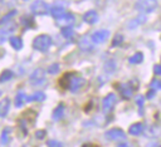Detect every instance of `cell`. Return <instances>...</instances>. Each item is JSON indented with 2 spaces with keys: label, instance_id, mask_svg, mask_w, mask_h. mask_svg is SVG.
<instances>
[{
  "label": "cell",
  "instance_id": "6da1fadb",
  "mask_svg": "<svg viewBox=\"0 0 161 147\" xmlns=\"http://www.w3.org/2000/svg\"><path fill=\"white\" fill-rule=\"evenodd\" d=\"M52 45V38L47 34H40L38 36H35V39L33 40V46L34 49L39 50V52H47Z\"/></svg>",
  "mask_w": 161,
  "mask_h": 147
},
{
  "label": "cell",
  "instance_id": "7a4b0ae2",
  "mask_svg": "<svg viewBox=\"0 0 161 147\" xmlns=\"http://www.w3.org/2000/svg\"><path fill=\"white\" fill-rule=\"evenodd\" d=\"M135 8L142 14L152 13L157 8V1L156 0H137L135 4Z\"/></svg>",
  "mask_w": 161,
  "mask_h": 147
},
{
  "label": "cell",
  "instance_id": "3957f363",
  "mask_svg": "<svg viewBox=\"0 0 161 147\" xmlns=\"http://www.w3.org/2000/svg\"><path fill=\"white\" fill-rule=\"evenodd\" d=\"M30 11L35 15H47L50 14V6L43 0H35L30 5Z\"/></svg>",
  "mask_w": 161,
  "mask_h": 147
},
{
  "label": "cell",
  "instance_id": "277c9868",
  "mask_svg": "<svg viewBox=\"0 0 161 147\" xmlns=\"http://www.w3.org/2000/svg\"><path fill=\"white\" fill-rule=\"evenodd\" d=\"M44 82H45V72H44V69H42V68L35 69V70L30 74V77H29V83H30L31 85H34V87L42 85V84H44Z\"/></svg>",
  "mask_w": 161,
  "mask_h": 147
},
{
  "label": "cell",
  "instance_id": "5b68a950",
  "mask_svg": "<svg viewBox=\"0 0 161 147\" xmlns=\"http://www.w3.org/2000/svg\"><path fill=\"white\" fill-rule=\"evenodd\" d=\"M109 36V30L107 29H99L97 31H94L92 35H91V40L94 43V44H102L104 43Z\"/></svg>",
  "mask_w": 161,
  "mask_h": 147
},
{
  "label": "cell",
  "instance_id": "8992f818",
  "mask_svg": "<svg viewBox=\"0 0 161 147\" xmlns=\"http://www.w3.org/2000/svg\"><path fill=\"white\" fill-rule=\"evenodd\" d=\"M106 137L112 141H123L126 139V133L119 128H112L106 132Z\"/></svg>",
  "mask_w": 161,
  "mask_h": 147
},
{
  "label": "cell",
  "instance_id": "52a82bcc",
  "mask_svg": "<svg viewBox=\"0 0 161 147\" xmlns=\"http://www.w3.org/2000/svg\"><path fill=\"white\" fill-rule=\"evenodd\" d=\"M116 102H117V98H116V95H114L113 93L107 94V95L103 98V101H102V108H103V111H104V112L112 111V108L114 107Z\"/></svg>",
  "mask_w": 161,
  "mask_h": 147
},
{
  "label": "cell",
  "instance_id": "ba28073f",
  "mask_svg": "<svg viewBox=\"0 0 161 147\" xmlns=\"http://www.w3.org/2000/svg\"><path fill=\"white\" fill-rule=\"evenodd\" d=\"M84 84H86L84 78H82L80 75H78V74L74 73L73 77H72V80H70L69 89H70V92H77V90H79Z\"/></svg>",
  "mask_w": 161,
  "mask_h": 147
},
{
  "label": "cell",
  "instance_id": "9c48e42d",
  "mask_svg": "<svg viewBox=\"0 0 161 147\" xmlns=\"http://www.w3.org/2000/svg\"><path fill=\"white\" fill-rule=\"evenodd\" d=\"M135 88H137V87H133V85H132V82H130V83H123V84L119 85V92H121V94H122L123 98L128 99V98L132 97Z\"/></svg>",
  "mask_w": 161,
  "mask_h": 147
},
{
  "label": "cell",
  "instance_id": "30bf717a",
  "mask_svg": "<svg viewBox=\"0 0 161 147\" xmlns=\"http://www.w3.org/2000/svg\"><path fill=\"white\" fill-rule=\"evenodd\" d=\"M16 29V26H15V24H8V26H4L3 29H0V44H3L6 39H8V36L10 38V34L14 31Z\"/></svg>",
  "mask_w": 161,
  "mask_h": 147
},
{
  "label": "cell",
  "instance_id": "8fae6325",
  "mask_svg": "<svg viewBox=\"0 0 161 147\" xmlns=\"http://www.w3.org/2000/svg\"><path fill=\"white\" fill-rule=\"evenodd\" d=\"M57 23L60 24V25H65V26H69L74 23V15L70 14V13H65L62 18L57 19Z\"/></svg>",
  "mask_w": 161,
  "mask_h": 147
},
{
  "label": "cell",
  "instance_id": "7c38bea8",
  "mask_svg": "<svg viewBox=\"0 0 161 147\" xmlns=\"http://www.w3.org/2000/svg\"><path fill=\"white\" fill-rule=\"evenodd\" d=\"M73 74H74L73 72H72V73H70V72L64 73L63 77H60V79H59V85H60L62 88H68V89H69V85H70V80H72Z\"/></svg>",
  "mask_w": 161,
  "mask_h": 147
},
{
  "label": "cell",
  "instance_id": "4fadbf2b",
  "mask_svg": "<svg viewBox=\"0 0 161 147\" xmlns=\"http://www.w3.org/2000/svg\"><path fill=\"white\" fill-rule=\"evenodd\" d=\"M83 20H84L87 24H94V23L98 20V14H97L94 10H89V11L84 13Z\"/></svg>",
  "mask_w": 161,
  "mask_h": 147
},
{
  "label": "cell",
  "instance_id": "5bb4252c",
  "mask_svg": "<svg viewBox=\"0 0 161 147\" xmlns=\"http://www.w3.org/2000/svg\"><path fill=\"white\" fill-rule=\"evenodd\" d=\"M10 108V99L8 97L3 98L0 101V117H5Z\"/></svg>",
  "mask_w": 161,
  "mask_h": 147
},
{
  "label": "cell",
  "instance_id": "9a60e30c",
  "mask_svg": "<svg viewBox=\"0 0 161 147\" xmlns=\"http://www.w3.org/2000/svg\"><path fill=\"white\" fill-rule=\"evenodd\" d=\"M65 13H67V11H65L64 6L54 5V6H52V8H50V14H52V16H54V18H55V20H57V19H59V18H62Z\"/></svg>",
  "mask_w": 161,
  "mask_h": 147
},
{
  "label": "cell",
  "instance_id": "2e32d148",
  "mask_svg": "<svg viewBox=\"0 0 161 147\" xmlns=\"http://www.w3.org/2000/svg\"><path fill=\"white\" fill-rule=\"evenodd\" d=\"M147 20V18H146V15H138L136 19H133V20H131L130 23H128V29H135V28H137L138 25H141V24H143L145 21Z\"/></svg>",
  "mask_w": 161,
  "mask_h": 147
},
{
  "label": "cell",
  "instance_id": "e0dca14e",
  "mask_svg": "<svg viewBox=\"0 0 161 147\" xmlns=\"http://www.w3.org/2000/svg\"><path fill=\"white\" fill-rule=\"evenodd\" d=\"M25 102H28V97L25 95L24 92H19L16 94V97H15V107L16 108H20V107L24 106Z\"/></svg>",
  "mask_w": 161,
  "mask_h": 147
},
{
  "label": "cell",
  "instance_id": "ac0fdd59",
  "mask_svg": "<svg viewBox=\"0 0 161 147\" xmlns=\"http://www.w3.org/2000/svg\"><path fill=\"white\" fill-rule=\"evenodd\" d=\"M143 124L142 123H135V124H132L131 127H130V129H128V132L131 133V134H133V136H138V134H141L142 133V131H143Z\"/></svg>",
  "mask_w": 161,
  "mask_h": 147
},
{
  "label": "cell",
  "instance_id": "d6986e66",
  "mask_svg": "<svg viewBox=\"0 0 161 147\" xmlns=\"http://www.w3.org/2000/svg\"><path fill=\"white\" fill-rule=\"evenodd\" d=\"M60 33L63 34V36H64L65 39H73V36H74V30H73V26H72V25H69V26H63V28L60 29Z\"/></svg>",
  "mask_w": 161,
  "mask_h": 147
},
{
  "label": "cell",
  "instance_id": "ffe728a7",
  "mask_svg": "<svg viewBox=\"0 0 161 147\" xmlns=\"http://www.w3.org/2000/svg\"><path fill=\"white\" fill-rule=\"evenodd\" d=\"M9 41L11 44V46L15 49V50H20L23 48V41L19 36H10L9 38Z\"/></svg>",
  "mask_w": 161,
  "mask_h": 147
},
{
  "label": "cell",
  "instance_id": "44dd1931",
  "mask_svg": "<svg viewBox=\"0 0 161 147\" xmlns=\"http://www.w3.org/2000/svg\"><path fill=\"white\" fill-rule=\"evenodd\" d=\"M63 113H64V106H63V104H59V106L53 111L52 117H53L54 121H59V119L63 117Z\"/></svg>",
  "mask_w": 161,
  "mask_h": 147
},
{
  "label": "cell",
  "instance_id": "7402d4cb",
  "mask_svg": "<svg viewBox=\"0 0 161 147\" xmlns=\"http://www.w3.org/2000/svg\"><path fill=\"white\" fill-rule=\"evenodd\" d=\"M45 99V94L43 92H35L30 97H28V102H42Z\"/></svg>",
  "mask_w": 161,
  "mask_h": 147
},
{
  "label": "cell",
  "instance_id": "603a6c76",
  "mask_svg": "<svg viewBox=\"0 0 161 147\" xmlns=\"http://www.w3.org/2000/svg\"><path fill=\"white\" fill-rule=\"evenodd\" d=\"M9 136H10V128L6 127V128L3 129L1 136H0V143H1L3 146H5V144L8 143V141H9Z\"/></svg>",
  "mask_w": 161,
  "mask_h": 147
},
{
  "label": "cell",
  "instance_id": "cb8c5ba5",
  "mask_svg": "<svg viewBox=\"0 0 161 147\" xmlns=\"http://www.w3.org/2000/svg\"><path fill=\"white\" fill-rule=\"evenodd\" d=\"M143 60V54L142 53H135L132 57H130V59H128V62L131 63V64H138V63H141Z\"/></svg>",
  "mask_w": 161,
  "mask_h": 147
},
{
  "label": "cell",
  "instance_id": "d4e9b609",
  "mask_svg": "<svg viewBox=\"0 0 161 147\" xmlns=\"http://www.w3.org/2000/svg\"><path fill=\"white\" fill-rule=\"evenodd\" d=\"M13 72L10 70V69H5V70H3L1 72V74H0V83H3V82H6V80H10L11 78H13Z\"/></svg>",
  "mask_w": 161,
  "mask_h": 147
},
{
  "label": "cell",
  "instance_id": "484cf974",
  "mask_svg": "<svg viewBox=\"0 0 161 147\" xmlns=\"http://www.w3.org/2000/svg\"><path fill=\"white\" fill-rule=\"evenodd\" d=\"M79 48L83 49V50H89V49H92L91 43L88 41V38H87V36H84V38L79 41Z\"/></svg>",
  "mask_w": 161,
  "mask_h": 147
},
{
  "label": "cell",
  "instance_id": "4316f807",
  "mask_svg": "<svg viewBox=\"0 0 161 147\" xmlns=\"http://www.w3.org/2000/svg\"><path fill=\"white\" fill-rule=\"evenodd\" d=\"M15 14H16V10H11L10 13L5 14V15H4V16L0 19V25H4L5 23H8V21H9V20H10V19H11V18L15 15Z\"/></svg>",
  "mask_w": 161,
  "mask_h": 147
},
{
  "label": "cell",
  "instance_id": "83f0119b",
  "mask_svg": "<svg viewBox=\"0 0 161 147\" xmlns=\"http://www.w3.org/2000/svg\"><path fill=\"white\" fill-rule=\"evenodd\" d=\"M122 41H123V36H122L121 34H117V35L113 38V40H112V46H117V45H119Z\"/></svg>",
  "mask_w": 161,
  "mask_h": 147
},
{
  "label": "cell",
  "instance_id": "f1b7e54d",
  "mask_svg": "<svg viewBox=\"0 0 161 147\" xmlns=\"http://www.w3.org/2000/svg\"><path fill=\"white\" fill-rule=\"evenodd\" d=\"M58 70H59L58 63H54V64L49 65V68H48V73H50V74H55V73H58Z\"/></svg>",
  "mask_w": 161,
  "mask_h": 147
},
{
  "label": "cell",
  "instance_id": "f546056e",
  "mask_svg": "<svg viewBox=\"0 0 161 147\" xmlns=\"http://www.w3.org/2000/svg\"><path fill=\"white\" fill-rule=\"evenodd\" d=\"M150 87L155 90V89H161V80L160 79H153L150 84Z\"/></svg>",
  "mask_w": 161,
  "mask_h": 147
},
{
  "label": "cell",
  "instance_id": "4dcf8cb0",
  "mask_svg": "<svg viewBox=\"0 0 161 147\" xmlns=\"http://www.w3.org/2000/svg\"><path fill=\"white\" fill-rule=\"evenodd\" d=\"M48 147H63V144L60 142H58V141L52 139V141L48 142Z\"/></svg>",
  "mask_w": 161,
  "mask_h": 147
},
{
  "label": "cell",
  "instance_id": "1f68e13d",
  "mask_svg": "<svg viewBox=\"0 0 161 147\" xmlns=\"http://www.w3.org/2000/svg\"><path fill=\"white\" fill-rule=\"evenodd\" d=\"M143 101H145V98H143L142 95H138V97L136 98V103L138 104V107H140V111L142 109V106H143Z\"/></svg>",
  "mask_w": 161,
  "mask_h": 147
},
{
  "label": "cell",
  "instance_id": "d6a6232c",
  "mask_svg": "<svg viewBox=\"0 0 161 147\" xmlns=\"http://www.w3.org/2000/svg\"><path fill=\"white\" fill-rule=\"evenodd\" d=\"M35 136H36V138L43 139V138L45 137V131H38V132L35 133Z\"/></svg>",
  "mask_w": 161,
  "mask_h": 147
},
{
  "label": "cell",
  "instance_id": "836d02e7",
  "mask_svg": "<svg viewBox=\"0 0 161 147\" xmlns=\"http://www.w3.org/2000/svg\"><path fill=\"white\" fill-rule=\"evenodd\" d=\"M153 72H155L156 74L161 75V65H155V68H153Z\"/></svg>",
  "mask_w": 161,
  "mask_h": 147
},
{
  "label": "cell",
  "instance_id": "e575fe53",
  "mask_svg": "<svg viewBox=\"0 0 161 147\" xmlns=\"http://www.w3.org/2000/svg\"><path fill=\"white\" fill-rule=\"evenodd\" d=\"M153 94H155V90H153V89H151V90L147 93V98H152V95H153Z\"/></svg>",
  "mask_w": 161,
  "mask_h": 147
},
{
  "label": "cell",
  "instance_id": "d590c367",
  "mask_svg": "<svg viewBox=\"0 0 161 147\" xmlns=\"http://www.w3.org/2000/svg\"><path fill=\"white\" fill-rule=\"evenodd\" d=\"M117 147H128V144H126V143H121V144H118Z\"/></svg>",
  "mask_w": 161,
  "mask_h": 147
},
{
  "label": "cell",
  "instance_id": "8d00e7d4",
  "mask_svg": "<svg viewBox=\"0 0 161 147\" xmlns=\"http://www.w3.org/2000/svg\"><path fill=\"white\" fill-rule=\"evenodd\" d=\"M83 147H96V146H93V144H89V143H87V144H84Z\"/></svg>",
  "mask_w": 161,
  "mask_h": 147
},
{
  "label": "cell",
  "instance_id": "74e56055",
  "mask_svg": "<svg viewBox=\"0 0 161 147\" xmlns=\"http://www.w3.org/2000/svg\"><path fill=\"white\" fill-rule=\"evenodd\" d=\"M1 94H3V92H1V90H0V95H1Z\"/></svg>",
  "mask_w": 161,
  "mask_h": 147
},
{
  "label": "cell",
  "instance_id": "f35d334b",
  "mask_svg": "<svg viewBox=\"0 0 161 147\" xmlns=\"http://www.w3.org/2000/svg\"><path fill=\"white\" fill-rule=\"evenodd\" d=\"M24 1H26V0H24Z\"/></svg>",
  "mask_w": 161,
  "mask_h": 147
}]
</instances>
